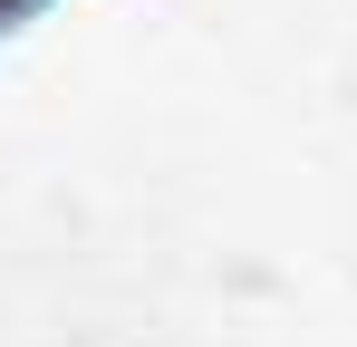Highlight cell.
Masks as SVG:
<instances>
[{"label":"cell","instance_id":"6da1fadb","mask_svg":"<svg viewBox=\"0 0 357 347\" xmlns=\"http://www.w3.org/2000/svg\"><path fill=\"white\" fill-rule=\"evenodd\" d=\"M49 10H59V0H0V39H20V29L49 20Z\"/></svg>","mask_w":357,"mask_h":347}]
</instances>
